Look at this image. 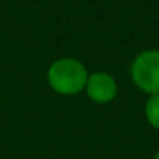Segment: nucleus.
Listing matches in <instances>:
<instances>
[{
	"label": "nucleus",
	"mask_w": 159,
	"mask_h": 159,
	"mask_svg": "<svg viewBox=\"0 0 159 159\" xmlns=\"http://www.w3.org/2000/svg\"><path fill=\"white\" fill-rule=\"evenodd\" d=\"M86 66L75 58H61L55 61L47 72L50 88L61 95H75L81 92L88 83Z\"/></svg>",
	"instance_id": "1"
},
{
	"label": "nucleus",
	"mask_w": 159,
	"mask_h": 159,
	"mask_svg": "<svg viewBox=\"0 0 159 159\" xmlns=\"http://www.w3.org/2000/svg\"><path fill=\"white\" fill-rule=\"evenodd\" d=\"M131 78L134 84L150 94H159V50H145L131 64Z\"/></svg>",
	"instance_id": "2"
},
{
	"label": "nucleus",
	"mask_w": 159,
	"mask_h": 159,
	"mask_svg": "<svg viewBox=\"0 0 159 159\" xmlns=\"http://www.w3.org/2000/svg\"><path fill=\"white\" fill-rule=\"evenodd\" d=\"M86 94L88 97L98 103L105 105L109 103L116 98L117 95V83L112 75L106 72H94L88 76V83H86Z\"/></svg>",
	"instance_id": "3"
},
{
	"label": "nucleus",
	"mask_w": 159,
	"mask_h": 159,
	"mask_svg": "<svg viewBox=\"0 0 159 159\" xmlns=\"http://www.w3.org/2000/svg\"><path fill=\"white\" fill-rule=\"evenodd\" d=\"M145 117L148 120V123L159 129V94L156 95H150V98L145 103Z\"/></svg>",
	"instance_id": "4"
},
{
	"label": "nucleus",
	"mask_w": 159,
	"mask_h": 159,
	"mask_svg": "<svg viewBox=\"0 0 159 159\" xmlns=\"http://www.w3.org/2000/svg\"><path fill=\"white\" fill-rule=\"evenodd\" d=\"M154 159H159V150H157V153L154 154Z\"/></svg>",
	"instance_id": "5"
}]
</instances>
